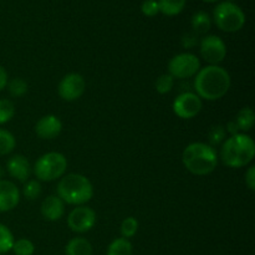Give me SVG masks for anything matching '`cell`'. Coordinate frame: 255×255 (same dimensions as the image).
Listing matches in <instances>:
<instances>
[{
	"label": "cell",
	"mask_w": 255,
	"mask_h": 255,
	"mask_svg": "<svg viewBox=\"0 0 255 255\" xmlns=\"http://www.w3.org/2000/svg\"><path fill=\"white\" fill-rule=\"evenodd\" d=\"M231 84L228 71L218 65H209L204 69H199L194 79L197 95L207 101H216L226 96L231 89Z\"/></svg>",
	"instance_id": "cell-1"
},
{
	"label": "cell",
	"mask_w": 255,
	"mask_h": 255,
	"mask_svg": "<svg viewBox=\"0 0 255 255\" xmlns=\"http://www.w3.org/2000/svg\"><path fill=\"white\" fill-rule=\"evenodd\" d=\"M182 162L191 173L196 176H207L216 169L218 157L212 146L203 142H194L184 148Z\"/></svg>",
	"instance_id": "cell-2"
},
{
	"label": "cell",
	"mask_w": 255,
	"mask_h": 255,
	"mask_svg": "<svg viewBox=\"0 0 255 255\" xmlns=\"http://www.w3.org/2000/svg\"><path fill=\"white\" fill-rule=\"evenodd\" d=\"M255 154L253 138L246 133H237L226 139L222 146L221 158L231 168H241L251 163Z\"/></svg>",
	"instance_id": "cell-3"
},
{
	"label": "cell",
	"mask_w": 255,
	"mask_h": 255,
	"mask_svg": "<svg viewBox=\"0 0 255 255\" xmlns=\"http://www.w3.org/2000/svg\"><path fill=\"white\" fill-rule=\"evenodd\" d=\"M57 197L64 203L72 206H82L94 197V187L87 177L79 173L62 176L57 183Z\"/></svg>",
	"instance_id": "cell-4"
},
{
	"label": "cell",
	"mask_w": 255,
	"mask_h": 255,
	"mask_svg": "<svg viewBox=\"0 0 255 255\" xmlns=\"http://www.w3.org/2000/svg\"><path fill=\"white\" fill-rule=\"evenodd\" d=\"M67 168V159L60 152H49L40 157L34 166V174L39 181L52 182L61 178Z\"/></svg>",
	"instance_id": "cell-5"
},
{
	"label": "cell",
	"mask_w": 255,
	"mask_h": 255,
	"mask_svg": "<svg viewBox=\"0 0 255 255\" xmlns=\"http://www.w3.org/2000/svg\"><path fill=\"white\" fill-rule=\"evenodd\" d=\"M213 19L218 29L226 32L239 31L246 24V14L232 1L219 2L213 11Z\"/></svg>",
	"instance_id": "cell-6"
},
{
	"label": "cell",
	"mask_w": 255,
	"mask_h": 255,
	"mask_svg": "<svg viewBox=\"0 0 255 255\" xmlns=\"http://www.w3.org/2000/svg\"><path fill=\"white\" fill-rule=\"evenodd\" d=\"M201 69V62L196 55L183 52L172 57L168 64V71L173 79H189L196 76Z\"/></svg>",
	"instance_id": "cell-7"
},
{
	"label": "cell",
	"mask_w": 255,
	"mask_h": 255,
	"mask_svg": "<svg viewBox=\"0 0 255 255\" xmlns=\"http://www.w3.org/2000/svg\"><path fill=\"white\" fill-rule=\"evenodd\" d=\"M203 107L202 99L194 92H183L178 95L173 101L172 109L173 112L183 120H191L201 112Z\"/></svg>",
	"instance_id": "cell-8"
},
{
	"label": "cell",
	"mask_w": 255,
	"mask_h": 255,
	"mask_svg": "<svg viewBox=\"0 0 255 255\" xmlns=\"http://www.w3.org/2000/svg\"><path fill=\"white\" fill-rule=\"evenodd\" d=\"M96 223V213L86 206H77L67 217L69 228L75 233H86L91 231Z\"/></svg>",
	"instance_id": "cell-9"
},
{
	"label": "cell",
	"mask_w": 255,
	"mask_h": 255,
	"mask_svg": "<svg viewBox=\"0 0 255 255\" xmlns=\"http://www.w3.org/2000/svg\"><path fill=\"white\" fill-rule=\"evenodd\" d=\"M202 57L211 65H218L227 56V46L217 35H208L201 40Z\"/></svg>",
	"instance_id": "cell-10"
},
{
	"label": "cell",
	"mask_w": 255,
	"mask_h": 255,
	"mask_svg": "<svg viewBox=\"0 0 255 255\" xmlns=\"http://www.w3.org/2000/svg\"><path fill=\"white\" fill-rule=\"evenodd\" d=\"M85 90H86V82L84 77L76 72H71L62 77L57 91L60 97L65 101H75L84 95Z\"/></svg>",
	"instance_id": "cell-11"
},
{
	"label": "cell",
	"mask_w": 255,
	"mask_h": 255,
	"mask_svg": "<svg viewBox=\"0 0 255 255\" xmlns=\"http://www.w3.org/2000/svg\"><path fill=\"white\" fill-rule=\"evenodd\" d=\"M20 202V192L12 182L0 179V213L10 212Z\"/></svg>",
	"instance_id": "cell-12"
},
{
	"label": "cell",
	"mask_w": 255,
	"mask_h": 255,
	"mask_svg": "<svg viewBox=\"0 0 255 255\" xmlns=\"http://www.w3.org/2000/svg\"><path fill=\"white\" fill-rule=\"evenodd\" d=\"M62 124L55 115H46L41 117L35 125V132L42 139H54L61 133Z\"/></svg>",
	"instance_id": "cell-13"
},
{
	"label": "cell",
	"mask_w": 255,
	"mask_h": 255,
	"mask_svg": "<svg viewBox=\"0 0 255 255\" xmlns=\"http://www.w3.org/2000/svg\"><path fill=\"white\" fill-rule=\"evenodd\" d=\"M6 171L10 177L24 183L29 179L30 173H31V166L26 157H24L22 154H15L7 161Z\"/></svg>",
	"instance_id": "cell-14"
},
{
	"label": "cell",
	"mask_w": 255,
	"mask_h": 255,
	"mask_svg": "<svg viewBox=\"0 0 255 255\" xmlns=\"http://www.w3.org/2000/svg\"><path fill=\"white\" fill-rule=\"evenodd\" d=\"M65 213V203L57 196H49L41 204V214L46 221L56 222Z\"/></svg>",
	"instance_id": "cell-15"
},
{
	"label": "cell",
	"mask_w": 255,
	"mask_h": 255,
	"mask_svg": "<svg viewBox=\"0 0 255 255\" xmlns=\"http://www.w3.org/2000/svg\"><path fill=\"white\" fill-rule=\"evenodd\" d=\"M66 255H92V246L87 239L77 237L72 238L65 247Z\"/></svg>",
	"instance_id": "cell-16"
},
{
	"label": "cell",
	"mask_w": 255,
	"mask_h": 255,
	"mask_svg": "<svg viewBox=\"0 0 255 255\" xmlns=\"http://www.w3.org/2000/svg\"><path fill=\"white\" fill-rule=\"evenodd\" d=\"M157 1H158L159 12L166 16H176L183 11L187 0H157Z\"/></svg>",
	"instance_id": "cell-17"
},
{
	"label": "cell",
	"mask_w": 255,
	"mask_h": 255,
	"mask_svg": "<svg viewBox=\"0 0 255 255\" xmlns=\"http://www.w3.org/2000/svg\"><path fill=\"white\" fill-rule=\"evenodd\" d=\"M191 24L194 34L202 35L206 34V32H208L211 30L212 20L211 16L206 11H198L192 16Z\"/></svg>",
	"instance_id": "cell-18"
},
{
	"label": "cell",
	"mask_w": 255,
	"mask_h": 255,
	"mask_svg": "<svg viewBox=\"0 0 255 255\" xmlns=\"http://www.w3.org/2000/svg\"><path fill=\"white\" fill-rule=\"evenodd\" d=\"M133 247L126 238H117L111 242L107 248L106 255H132Z\"/></svg>",
	"instance_id": "cell-19"
},
{
	"label": "cell",
	"mask_w": 255,
	"mask_h": 255,
	"mask_svg": "<svg viewBox=\"0 0 255 255\" xmlns=\"http://www.w3.org/2000/svg\"><path fill=\"white\" fill-rule=\"evenodd\" d=\"M238 126L239 131H251L254 126V121H255V116H254V112L251 107H244L242 109L241 111L238 112L237 115V119L234 120Z\"/></svg>",
	"instance_id": "cell-20"
},
{
	"label": "cell",
	"mask_w": 255,
	"mask_h": 255,
	"mask_svg": "<svg viewBox=\"0 0 255 255\" xmlns=\"http://www.w3.org/2000/svg\"><path fill=\"white\" fill-rule=\"evenodd\" d=\"M16 146V141L12 133L6 129L0 128V156H6L11 153Z\"/></svg>",
	"instance_id": "cell-21"
},
{
	"label": "cell",
	"mask_w": 255,
	"mask_h": 255,
	"mask_svg": "<svg viewBox=\"0 0 255 255\" xmlns=\"http://www.w3.org/2000/svg\"><path fill=\"white\" fill-rule=\"evenodd\" d=\"M14 236L6 226L0 223V254H6L14 246Z\"/></svg>",
	"instance_id": "cell-22"
},
{
	"label": "cell",
	"mask_w": 255,
	"mask_h": 255,
	"mask_svg": "<svg viewBox=\"0 0 255 255\" xmlns=\"http://www.w3.org/2000/svg\"><path fill=\"white\" fill-rule=\"evenodd\" d=\"M6 87L7 90H9V94L11 95L12 97H21L27 92L26 81L20 79V77H15V79L7 81Z\"/></svg>",
	"instance_id": "cell-23"
},
{
	"label": "cell",
	"mask_w": 255,
	"mask_h": 255,
	"mask_svg": "<svg viewBox=\"0 0 255 255\" xmlns=\"http://www.w3.org/2000/svg\"><path fill=\"white\" fill-rule=\"evenodd\" d=\"M11 251L14 252L15 255H32L35 252V246L29 239L21 238L14 242Z\"/></svg>",
	"instance_id": "cell-24"
},
{
	"label": "cell",
	"mask_w": 255,
	"mask_h": 255,
	"mask_svg": "<svg viewBox=\"0 0 255 255\" xmlns=\"http://www.w3.org/2000/svg\"><path fill=\"white\" fill-rule=\"evenodd\" d=\"M15 115V106L10 100H0V125L9 122Z\"/></svg>",
	"instance_id": "cell-25"
},
{
	"label": "cell",
	"mask_w": 255,
	"mask_h": 255,
	"mask_svg": "<svg viewBox=\"0 0 255 255\" xmlns=\"http://www.w3.org/2000/svg\"><path fill=\"white\" fill-rule=\"evenodd\" d=\"M137 231H138V222L133 217H127L126 219H124L121 224V234L122 238H132V237L136 236Z\"/></svg>",
	"instance_id": "cell-26"
},
{
	"label": "cell",
	"mask_w": 255,
	"mask_h": 255,
	"mask_svg": "<svg viewBox=\"0 0 255 255\" xmlns=\"http://www.w3.org/2000/svg\"><path fill=\"white\" fill-rule=\"evenodd\" d=\"M22 194H24L25 198L30 199V201L36 199L41 194V184H40V182L35 181V179L26 181V183L24 184V188H22Z\"/></svg>",
	"instance_id": "cell-27"
},
{
	"label": "cell",
	"mask_w": 255,
	"mask_h": 255,
	"mask_svg": "<svg viewBox=\"0 0 255 255\" xmlns=\"http://www.w3.org/2000/svg\"><path fill=\"white\" fill-rule=\"evenodd\" d=\"M174 79L169 74H163L157 79L156 81V91L161 95H166L171 92L173 89Z\"/></svg>",
	"instance_id": "cell-28"
},
{
	"label": "cell",
	"mask_w": 255,
	"mask_h": 255,
	"mask_svg": "<svg viewBox=\"0 0 255 255\" xmlns=\"http://www.w3.org/2000/svg\"><path fill=\"white\" fill-rule=\"evenodd\" d=\"M208 138H209V142H211L209 146L212 147L222 143V142L226 139V128H224L223 126H221V125H218V126H213L211 128V131H209Z\"/></svg>",
	"instance_id": "cell-29"
},
{
	"label": "cell",
	"mask_w": 255,
	"mask_h": 255,
	"mask_svg": "<svg viewBox=\"0 0 255 255\" xmlns=\"http://www.w3.org/2000/svg\"><path fill=\"white\" fill-rule=\"evenodd\" d=\"M141 11L142 14L148 17L156 16L159 12L158 1L157 0H144L141 5Z\"/></svg>",
	"instance_id": "cell-30"
},
{
	"label": "cell",
	"mask_w": 255,
	"mask_h": 255,
	"mask_svg": "<svg viewBox=\"0 0 255 255\" xmlns=\"http://www.w3.org/2000/svg\"><path fill=\"white\" fill-rule=\"evenodd\" d=\"M197 44H198V36H197V34H194V32H188V34H186L182 37V45H183V47H186V49L194 47Z\"/></svg>",
	"instance_id": "cell-31"
},
{
	"label": "cell",
	"mask_w": 255,
	"mask_h": 255,
	"mask_svg": "<svg viewBox=\"0 0 255 255\" xmlns=\"http://www.w3.org/2000/svg\"><path fill=\"white\" fill-rule=\"evenodd\" d=\"M246 183L248 186V188L251 191H254L255 189V167L252 166L249 167V169L246 173Z\"/></svg>",
	"instance_id": "cell-32"
},
{
	"label": "cell",
	"mask_w": 255,
	"mask_h": 255,
	"mask_svg": "<svg viewBox=\"0 0 255 255\" xmlns=\"http://www.w3.org/2000/svg\"><path fill=\"white\" fill-rule=\"evenodd\" d=\"M7 81H9V80H7L6 70H5L4 67H2L1 65H0V91H2V90H4L5 87H6Z\"/></svg>",
	"instance_id": "cell-33"
},
{
	"label": "cell",
	"mask_w": 255,
	"mask_h": 255,
	"mask_svg": "<svg viewBox=\"0 0 255 255\" xmlns=\"http://www.w3.org/2000/svg\"><path fill=\"white\" fill-rule=\"evenodd\" d=\"M227 131H228L232 136L239 133V128H238V126H237L236 121H229L228 124H227Z\"/></svg>",
	"instance_id": "cell-34"
},
{
	"label": "cell",
	"mask_w": 255,
	"mask_h": 255,
	"mask_svg": "<svg viewBox=\"0 0 255 255\" xmlns=\"http://www.w3.org/2000/svg\"><path fill=\"white\" fill-rule=\"evenodd\" d=\"M202 1H204V2H216V1H218V0H202Z\"/></svg>",
	"instance_id": "cell-35"
},
{
	"label": "cell",
	"mask_w": 255,
	"mask_h": 255,
	"mask_svg": "<svg viewBox=\"0 0 255 255\" xmlns=\"http://www.w3.org/2000/svg\"><path fill=\"white\" fill-rule=\"evenodd\" d=\"M0 255H5V254H0Z\"/></svg>",
	"instance_id": "cell-36"
}]
</instances>
